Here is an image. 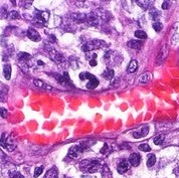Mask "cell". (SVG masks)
Masks as SVG:
<instances>
[{
    "mask_svg": "<svg viewBox=\"0 0 179 178\" xmlns=\"http://www.w3.org/2000/svg\"><path fill=\"white\" fill-rule=\"evenodd\" d=\"M101 167V163L99 161H91V160H85L81 163V169L82 170H87L89 173H95L99 171Z\"/></svg>",
    "mask_w": 179,
    "mask_h": 178,
    "instance_id": "1",
    "label": "cell"
},
{
    "mask_svg": "<svg viewBox=\"0 0 179 178\" xmlns=\"http://www.w3.org/2000/svg\"><path fill=\"white\" fill-rule=\"evenodd\" d=\"M0 145L4 149H6L7 151H13L15 149V143L13 142V140L10 138H7V135L5 133H3L1 136V139H0Z\"/></svg>",
    "mask_w": 179,
    "mask_h": 178,
    "instance_id": "2",
    "label": "cell"
},
{
    "mask_svg": "<svg viewBox=\"0 0 179 178\" xmlns=\"http://www.w3.org/2000/svg\"><path fill=\"white\" fill-rule=\"evenodd\" d=\"M119 56V53H117L116 51H108L105 53V56H104V59H105V61L108 65H118L119 61L116 60V56Z\"/></svg>",
    "mask_w": 179,
    "mask_h": 178,
    "instance_id": "3",
    "label": "cell"
},
{
    "mask_svg": "<svg viewBox=\"0 0 179 178\" xmlns=\"http://www.w3.org/2000/svg\"><path fill=\"white\" fill-rule=\"evenodd\" d=\"M47 52L49 53V56H51V57L56 61V63H59V64H61L65 61V57L62 56L61 53H60L57 51H56V49L53 48H48Z\"/></svg>",
    "mask_w": 179,
    "mask_h": 178,
    "instance_id": "4",
    "label": "cell"
},
{
    "mask_svg": "<svg viewBox=\"0 0 179 178\" xmlns=\"http://www.w3.org/2000/svg\"><path fill=\"white\" fill-rule=\"evenodd\" d=\"M84 151V149L81 146H73L70 147V149L69 150V156L70 158H78V157L81 156V154Z\"/></svg>",
    "mask_w": 179,
    "mask_h": 178,
    "instance_id": "5",
    "label": "cell"
},
{
    "mask_svg": "<svg viewBox=\"0 0 179 178\" xmlns=\"http://www.w3.org/2000/svg\"><path fill=\"white\" fill-rule=\"evenodd\" d=\"M148 130H149L148 126H142L140 129H138L137 131H135L134 133H133V136H134V137L137 138V139L142 138V137H144V136H146L148 134Z\"/></svg>",
    "mask_w": 179,
    "mask_h": 178,
    "instance_id": "6",
    "label": "cell"
},
{
    "mask_svg": "<svg viewBox=\"0 0 179 178\" xmlns=\"http://www.w3.org/2000/svg\"><path fill=\"white\" fill-rule=\"evenodd\" d=\"M129 168H130V163H129L127 160L120 161V163L118 164V167H117L119 173H121V174L126 173L129 170Z\"/></svg>",
    "mask_w": 179,
    "mask_h": 178,
    "instance_id": "7",
    "label": "cell"
},
{
    "mask_svg": "<svg viewBox=\"0 0 179 178\" xmlns=\"http://www.w3.org/2000/svg\"><path fill=\"white\" fill-rule=\"evenodd\" d=\"M27 36L28 38L31 39L32 41H39L40 40V35L34 28H29L27 31Z\"/></svg>",
    "mask_w": 179,
    "mask_h": 178,
    "instance_id": "8",
    "label": "cell"
},
{
    "mask_svg": "<svg viewBox=\"0 0 179 178\" xmlns=\"http://www.w3.org/2000/svg\"><path fill=\"white\" fill-rule=\"evenodd\" d=\"M140 161H141V157L139 154H137V153H133V154H131L130 158H129V163L134 167L138 166L140 164Z\"/></svg>",
    "mask_w": 179,
    "mask_h": 178,
    "instance_id": "9",
    "label": "cell"
},
{
    "mask_svg": "<svg viewBox=\"0 0 179 178\" xmlns=\"http://www.w3.org/2000/svg\"><path fill=\"white\" fill-rule=\"evenodd\" d=\"M48 13L47 11H36L35 12V17L37 20H39L40 22H45L48 19Z\"/></svg>",
    "mask_w": 179,
    "mask_h": 178,
    "instance_id": "10",
    "label": "cell"
},
{
    "mask_svg": "<svg viewBox=\"0 0 179 178\" xmlns=\"http://www.w3.org/2000/svg\"><path fill=\"white\" fill-rule=\"evenodd\" d=\"M137 69H138V63H137V60H132L130 61V64L128 65V69H127V72L128 73H135L137 71Z\"/></svg>",
    "mask_w": 179,
    "mask_h": 178,
    "instance_id": "11",
    "label": "cell"
},
{
    "mask_svg": "<svg viewBox=\"0 0 179 178\" xmlns=\"http://www.w3.org/2000/svg\"><path fill=\"white\" fill-rule=\"evenodd\" d=\"M98 85H99V81L95 77H93L92 78H90L89 82L87 84V89H91V90L96 89L98 87Z\"/></svg>",
    "mask_w": 179,
    "mask_h": 178,
    "instance_id": "12",
    "label": "cell"
},
{
    "mask_svg": "<svg viewBox=\"0 0 179 178\" xmlns=\"http://www.w3.org/2000/svg\"><path fill=\"white\" fill-rule=\"evenodd\" d=\"M43 178H59V175H57V171H56V168L53 167L51 169H49V170L47 172V174Z\"/></svg>",
    "mask_w": 179,
    "mask_h": 178,
    "instance_id": "13",
    "label": "cell"
},
{
    "mask_svg": "<svg viewBox=\"0 0 179 178\" xmlns=\"http://www.w3.org/2000/svg\"><path fill=\"white\" fill-rule=\"evenodd\" d=\"M128 47L134 49H139L141 47H142V42L139 40H130L128 42Z\"/></svg>",
    "mask_w": 179,
    "mask_h": 178,
    "instance_id": "14",
    "label": "cell"
},
{
    "mask_svg": "<svg viewBox=\"0 0 179 178\" xmlns=\"http://www.w3.org/2000/svg\"><path fill=\"white\" fill-rule=\"evenodd\" d=\"M3 73L6 80H10L11 77V65H5L3 67Z\"/></svg>",
    "mask_w": 179,
    "mask_h": 178,
    "instance_id": "15",
    "label": "cell"
},
{
    "mask_svg": "<svg viewBox=\"0 0 179 178\" xmlns=\"http://www.w3.org/2000/svg\"><path fill=\"white\" fill-rule=\"evenodd\" d=\"M33 84H34L36 87H38V88H41V89H45V90H52L51 87L47 86V84H45V82H41V81H39V80H34V81H33Z\"/></svg>",
    "mask_w": 179,
    "mask_h": 178,
    "instance_id": "16",
    "label": "cell"
},
{
    "mask_svg": "<svg viewBox=\"0 0 179 178\" xmlns=\"http://www.w3.org/2000/svg\"><path fill=\"white\" fill-rule=\"evenodd\" d=\"M102 177L103 178H112V173L110 171V168L107 165H104L102 169Z\"/></svg>",
    "mask_w": 179,
    "mask_h": 178,
    "instance_id": "17",
    "label": "cell"
},
{
    "mask_svg": "<svg viewBox=\"0 0 179 178\" xmlns=\"http://www.w3.org/2000/svg\"><path fill=\"white\" fill-rule=\"evenodd\" d=\"M114 71L112 69H109L108 68L105 72L103 73V77L106 78V80H112V78H114Z\"/></svg>",
    "mask_w": 179,
    "mask_h": 178,
    "instance_id": "18",
    "label": "cell"
},
{
    "mask_svg": "<svg viewBox=\"0 0 179 178\" xmlns=\"http://www.w3.org/2000/svg\"><path fill=\"white\" fill-rule=\"evenodd\" d=\"M8 178H24L23 175L18 171H9L8 173Z\"/></svg>",
    "mask_w": 179,
    "mask_h": 178,
    "instance_id": "19",
    "label": "cell"
},
{
    "mask_svg": "<svg viewBox=\"0 0 179 178\" xmlns=\"http://www.w3.org/2000/svg\"><path fill=\"white\" fill-rule=\"evenodd\" d=\"M155 162H156V157H155V155L151 154L149 156L148 160H147V166L148 167H152L153 165L155 164Z\"/></svg>",
    "mask_w": 179,
    "mask_h": 178,
    "instance_id": "20",
    "label": "cell"
},
{
    "mask_svg": "<svg viewBox=\"0 0 179 178\" xmlns=\"http://www.w3.org/2000/svg\"><path fill=\"white\" fill-rule=\"evenodd\" d=\"M135 35L137 38H139V39H146L147 38V34H146V32H144L142 30H137L135 32Z\"/></svg>",
    "mask_w": 179,
    "mask_h": 178,
    "instance_id": "21",
    "label": "cell"
},
{
    "mask_svg": "<svg viewBox=\"0 0 179 178\" xmlns=\"http://www.w3.org/2000/svg\"><path fill=\"white\" fill-rule=\"evenodd\" d=\"M18 56H19V60H30V55H28L26 52H19L18 53Z\"/></svg>",
    "mask_w": 179,
    "mask_h": 178,
    "instance_id": "22",
    "label": "cell"
},
{
    "mask_svg": "<svg viewBox=\"0 0 179 178\" xmlns=\"http://www.w3.org/2000/svg\"><path fill=\"white\" fill-rule=\"evenodd\" d=\"M150 80H151V74H150V73H144V74H142V76H141L140 78H139V81H140L141 82H149Z\"/></svg>",
    "mask_w": 179,
    "mask_h": 178,
    "instance_id": "23",
    "label": "cell"
},
{
    "mask_svg": "<svg viewBox=\"0 0 179 178\" xmlns=\"http://www.w3.org/2000/svg\"><path fill=\"white\" fill-rule=\"evenodd\" d=\"M8 18H9V19H19L20 15H19V13L17 11L13 10V11H10V13L8 14Z\"/></svg>",
    "mask_w": 179,
    "mask_h": 178,
    "instance_id": "24",
    "label": "cell"
},
{
    "mask_svg": "<svg viewBox=\"0 0 179 178\" xmlns=\"http://www.w3.org/2000/svg\"><path fill=\"white\" fill-rule=\"evenodd\" d=\"M164 139H165V136H164V135L157 136V137L154 139V144H155V145H160L162 142L164 141Z\"/></svg>",
    "mask_w": 179,
    "mask_h": 178,
    "instance_id": "25",
    "label": "cell"
},
{
    "mask_svg": "<svg viewBox=\"0 0 179 178\" xmlns=\"http://www.w3.org/2000/svg\"><path fill=\"white\" fill-rule=\"evenodd\" d=\"M139 149H140L141 151H144V152L151 151V147H150L148 144H141L140 146H139Z\"/></svg>",
    "mask_w": 179,
    "mask_h": 178,
    "instance_id": "26",
    "label": "cell"
},
{
    "mask_svg": "<svg viewBox=\"0 0 179 178\" xmlns=\"http://www.w3.org/2000/svg\"><path fill=\"white\" fill-rule=\"evenodd\" d=\"M43 166L35 168V171H34V174H33V176H34L35 178H37L41 174V173H43Z\"/></svg>",
    "mask_w": 179,
    "mask_h": 178,
    "instance_id": "27",
    "label": "cell"
},
{
    "mask_svg": "<svg viewBox=\"0 0 179 178\" xmlns=\"http://www.w3.org/2000/svg\"><path fill=\"white\" fill-rule=\"evenodd\" d=\"M137 2H138V4L141 7L145 8V9H147L150 4H151V1H137Z\"/></svg>",
    "mask_w": 179,
    "mask_h": 178,
    "instance_id": "28",
    "label": "cell"
},
{
    "mask_svg": "<svg viewBox=\"0 0 179 178\" xmlns=\"http://www.w3.org/2000/svg\"><path fill=\"white\" fill-rule=\"evenodd\" d=\"M153 28H154V30H155V31L159 32L162 29V24L160 22H155L153 24Z\"/></svg>",
    "mask_w": 179,
    "mask_h": 178,
    "instance_id": "29",
    "label": "cell"
},
{
    "mask_svg": "<svg viewBox=\"0 0 179 178\" xmlns=\"http://www.w3.org/2000/svg\"><path fill=\"white\" fill-rule=\"evenodd\" d=\"M7 16V11L5 10V8L2 7L0 8V18H5Z\"/></svg>",
    "mask_w": 179,
    "mask_h": 178,
    "instance_id": "30",
    "label": "cell"
},
{
    "mask_svg": "<svg viewBox=\"0 0 179 178\" xmlns=\"http://www.w3.org/2000/svg\"><path fill=\"white\" fill-rule=\"evenodd\" d=\"M0 116L3 118H6L7 116V111L4 109V108H0Z\"/></svg>",
    "mask_w": 179,
    "mask_h": 178,
    "instance_id": "31",
    "label": "cell"
},
{
    "mask_svg": "<svg viewBox=\"0 0 179 178\" xmlns=\"http://www.w3.org/2000/svg\"><path fill=\"white\" fill-rule=\"evenodd\" d=\"M158 15H159V14H158V12H157L156 10H155V11L152 10L151 12H150V16H151V18H152V19H156Z\"/></svg>",
    "mask_w": 179,
    "mask_h": 178,
    "instance_id": "32",
    "label": "cell"
},
{
    "mask_svg": "<svg viewBox=\"0 0 179 178\" xmlns=\"http://www.w3.org/2000/svg\"><path fill=\"white\" fill-rule=\"evenodd\" d=\"M168 7H169V2L168 1H164L163 4H162V8H163V10L168 9Z\"/></svg>",
    "mask_w": 179,
    "mask_h": 178,
    "instance_id": "33",
    "label": "cell"
},
{
    "mask_svg": "<svg viewBox=\"0 0 179 178\" xmlns=\"http://www.w3.org/2000/svg\"><path fill=\"white\" fill-rule=\"evenodd\" d=\"M108 149H109V146H108L107 144H105L104 145V147L101 149V153H106L108 151Z\"/></svg>",
    "mask_w": 179,
    "mask_h": 178,
    "instance_id": "34",
    "label": "cell"
},
{
    "mask_svg": "<svg viewBox=\"0 0 179 178\" xmlns=\"http://www.w3.org/2000/svg\"><path fill=\"white\" fill-rule=\"evenodd\" d=\"M174 174L176 175V177H177V178H179V166H178L177 168L174 169Z\"/></svg>",
    "mask_w": 179,
    "mask_h": 178,
    "instance_id": "35",
    "label": "cell"
},
{
    "mask_svg": "<svg viewBox=\"0 0 179 178\" xmlns=\"http://www.w3.org/2000/svg\"><path fill=\"white\" fill-rule=\"evenodd\" d=\"M90 65L91 67H96V65H97V61H96V60H92L90 61Z\"/></svg>",
    "mask_w": 179,
    "mask_h": 178,
    "instance_id": "36",
    "label": "cell"
},
{
    "mask_svg": "<svg viewBox=\"0 0 179 178\" xmlns=\"http://www.w3.org/2000/svg\"><path fill=\"white\" fill-rule=\"evenodd\" d=\"M80 78L83 81H85L86 80V73H80Z\"/></svg>",
    "mask_w": 179,
    "mask_h": 178,
    "instance_id": "37",
    "label": "cell"
}]
</instances>
